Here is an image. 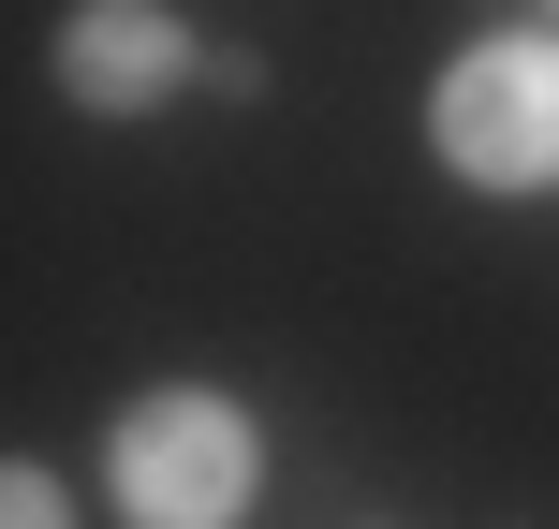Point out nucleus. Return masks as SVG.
Here are the masks:
<instances>
[{
	"instance_id": "f03ea898",
	"label": "nucleus",
	"mask_w": 559,
	"mask_h": 529,
	"mask_svg": "<svg viewBox=\"0 0 559 529\" xmlns=\"http://www.w3.org/2000/svg\"><path fill=\"white\" fill-rule=\"evenodd\" d=\"M427 163L501 206L559 192V29H472L427 74Z\"/></svg>"
},
{
	"instance_id": "7ed1b4c3",
	"label": "nucleus",
	"mask_w": 559,
	"mask_h": 529,
	"mask_svg": "<svg viewBox=\"0 0 559 529\" xmlns=\"http://www.w3.org/2000/svg\"><path fill=\"white\" fill-rule=\"evenodd\" d=\"M206 29L177 15V0H74V15L45 29V74L74 118H163L177 88H206Z\"/></svg>"
},
{
	"instance_id": "f257e3e1",
	"label": "nucleus",
	"mask_w": 559,
	"mask_h": 529,
	"mask_svg": "<svg viewBox=\"0 0 559 529\" xmlns=\"http://www.w3.org/2000/svg\"><path fill=\"white\" fill-rule=\"evenodd\" d=\"M104 501H118V529H251L265 412L236 383H147L104 426Z\"/></svg>"
},
{
	"instance_id": "39448f33",
	"label": "nucleus",
	"mask_w": 559,
	"mask_h": 529,
	"mask_svg": "<svg viewBox=\"0 0 559 529\" xmlns=\"http://www.w3.org/2000/svg\"><path fill=\"white\" fill-rule=\"evenodd\" d=\"M545 29H559V0H545Z\"/></svg>"
},
{
	"instance_id": "20e7f679",
	"label": "nucleus",
	"mask_w": 559,
	"mask_h": 529,
	"mask_svg": "<svg viewBox=\"0 0 559 529\" xmlns=\"http://www.w3.org/2000/svg\"><path fill=\"white\" fill-rule=\"evenodd\" d=\"M0 529H74V485H59L45 456H15V471H0Z\"/></svg>"
}]
</instances>
